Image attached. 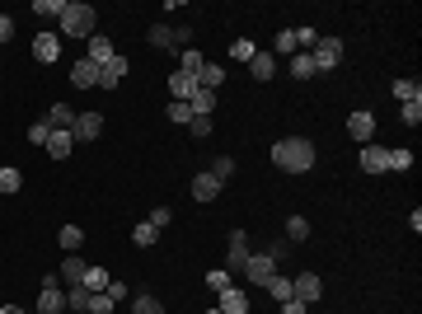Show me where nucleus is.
I'll return each mask as SVG.
<instances>
[{
  "mask_svg": "<svg viewBox=\"0 0 422 314\" xmlns=\"http://www.w3.org/2000/svg\"><path fill=\"white\" fill-rule=\"evenodd\" d=\"M188 117H192L188 104H169V122H188Z\"/></svg>",
  "mask_w": 422,
  "mask_h": 314,
  "instance_id": "8fccbe9b",
  "label": "nucleus"
},
{
  "mask_svg": "<svg viewBox=\"0 0 422 314\" xmlns=\"http://www.w3.org/2000/svg\"><path fill=\"white\" fill-rule=\"evenodd\" d=\"M286 239H310V220L291 216V220H286Z\"/></svg>",
  "mask_w": 422,
  "mask_h": 314,
  "instance_id": "a19ab883",
  "label": "nucleus"
},
{
  "mask_svg": "<svg viewBox=\"0 0 422 314\" xmlns=\"http://www.w3.org/2000/svg\"><path fill=\"white\" fill-rule=\"evenodd\" d=\"M108 282H113V272H104V267H90V272H85V291H108Z\"/></svg>",
  "mask_w": 422,
  "mask_h": 314,
  "instance_id": "c85d7f7f",
  "label": "nucleus"
},
{
  "mask_svg": "<svg viewBox=\"0 0 422 314\" xmlns=\"http://www.w3.org/2000/svg\"><path fill=\"white\" fill-rule=\"evenodd\" d=\"M188 108L202 113V117H211V108H216V94H211V90H197V94L188 99Z\"/></svg>",
  "mask_w": 422,
  "mask_h": 314,
  "instance_id": "7c9ffc66",
  "label": "nucleus"
},
{
  "mask_svg": "<svg viewBox=\"0 0 422 314\" xmlns=\"http://www.w3.org/2000/svg\"><path fill=\"white\" fill-rule=\"evenodd\" d=\"M150 48H178V33L169 29V24H150Z\"/></svg>",
  "mask_w": 422,
  "mask_h": 314,
  "instance_id": "5701e85b",
  "label": "nucleus"
},
{
  "mask_svg": "<svg viewBox=\"0 0 422 314\" xmlns=\"http://www.w3.org/2000/svg\"><path fill=\"white\" fill-rule=\"evenodd\" d=\"M361 169L366 173H385L390 169V150H385V145H361Z\"/></svg>",
  "mask_w": 422,
  "mask_h": 314,
  "instance_id": "9b49d317",
  "label": "nucleus"
},
{
  "mask_svg": "<svg viewBox=\"0 0 422 314\" xmlns=\"http://www.w3.org/2000/svg\"><path fill=\"white\" fill-rule=\"evenodd\" d=\"M291 291H296V300H305V305H314V300L324 296V282H319L314 272H300V277H291Z\"/></svg>",
  "mask_w": 422,
  "mask_h": 314,
  "instance_id": "1a4fd4ad",
  "label": "nucleus"
},
{
  "mask_svg": "<svg viewBox=\"0 0 422 314\" xmlns=\"http://www.w3.org/2000/svg\"><path fill=\"white\" fill-rule=\"evenodd\" d=\"M206 286L220 296V291H230V286H234V272H225V267H211V272H206Z\"/></svg>",
  "mask_w": 422,
  "mask_h": 314,
  "instance_id": "2f4dec72",
  "label": "nucleus"
},
{
  "mask_svg": "<svg viewBox=\"0 0 422 314\" xmlns=\"http://www.w3.org/2000/svg\"><path fill=\"white\" fill-rule=\"evenodd\" d=\"M390 169H413V150H404V145L390 150Z\"/></svg>",
  "mask_w": 422,
  "mask_h": 314,
  "instance_id": "a18cd8bd",
  "label": "nucleus"
},
{
  "mask_svg": "<svg viewBox=\"0 0 422 314\" xmlns=\"http://www.w3.org/2000/svg\"><path fill=\"white\" fill-rule=\"evenodd\" d=\"M132 314H164V305L155 296H132Z\"/></svg>",
  "mask_w": 422,
  "mask_h": 314,
  "instance_id": "4c0bfd02",
  "label": "nucleus"
},
{
  "mask_svg": "<svg viewBox=\"0 0 422 314\" xmlns=\"http://www.w3.org/2000/svg\"><path fill=\"white\" fill-rule=\"evenodd\" d=\"M220 85H225V71H220L216 62H202V71H197V90H211V94H216Z\"/></svg>",
  "mask_w": 422,
  "mask_h": 314,
  "instance_id": "a211bd4d",
  "label": "nucleus"
},
{
  "mask_svg": "<svg viewBox=\"0 0 422 314\" xmlns=\"http://www.w3.org/2000/svg\"><path fill=\"white\" fill-rule=\"evenodd\" d=\"M62 310H66L62 277H43V296H38V314H62Z\"/></svg>",
  "mask_w": 422,
  "mask_h": 314,
  "instance_id": "20e7f679",
  "label": "nucleus"
},
{
  "mask_svg": "<svg viewBox=\"0 0 422 314\" xmlns=\"http://www.w3.org/2000/svg\"><path fill=\"white\" fill-rule=\"evenodd\" d=\"M85 272H90V263H85L80 253H71V258L62 263V272H57V277H62L66 286H76V282H85Z\"/></svg>",
  "mask_w": 422,
  "mask_h": 314,
  "instance_id": "f3484780",
  "label": "nucleus"
},
{
  "mask_svg": "<svg viewBox=\"0 0 422 314\" xmlns=\"http://www.w3.org/2000/svg\"><path fill=\"white\" fill-rule=\"evenodd\" d=\"M85 305H90V291H85V282L66 286V310H85Z\"/></svg>",
  "mask_w": 422,
  "mask_h": 314,
  "instance_id": "e433bc0d",
  "label": "nucleus"
},
{
  "mask_svg": "<svg viewBox=\"0 0 422 314\" xmlns=\"http://www.w3.org/2000/svg\"><path fill=\"white\" fill-rule=\"evenodd\" d=\"M244 277L253 286H267L277 277V258H267V253H249V263H244Z\"/></svg>",
  "mask_w": 422,
  "mask_h": 314,
  "instance_id": "39448f33",
  "label": "nucleus"
},
{
  "mask_svg": "<svg viewBox=\"0 0 422 314\" xmlns=\"http://www.w3.org/2000/svg\"><path fill=\"white\" fill-rule=\"evenodd\" d=\"M127 71H132V66H127V57L118 52V57H113V62L104 66V71H99V90H113V85H118V80H122Z\"/></svg>",
  "mask_w": 422,
  "mask_h": 314,
  "instance_id": "ddd939ff",
  "label": "nucleus"
},
{
  "mask_svg": "<svg viewBox=\"0 0 422 314\" xmlns=\"http://www.w3.org/2000/svg\"><path fill=\"white\" fill-rule=\"evenodd\" d=\"M249 235L244 230H234L230 235V258H225V272H244V263H249Z\"/></svg>",
  "mask_w": 422,
  "mask_h": 314,
  "instance_id": "6e6552de",
  "label": "nucleus"
},
{
  "mask_svg": "<svg viewBox=\"0 0 422 314\" xmlns=\"http://www.w3.org/2000/svg\"><path fill=\"white\" fill-rule=\"evenodd\" d=\"M85 57H90L94 66H108L113 57H118V52H113V43H108V38H99V33H94V38H90V52H85Z\"/></svg>",
  "mask_w": 422,
  "mask_h": 314,
  "instance_id": "aec40b11",
  "label": "nucleus"
},
{
  "mask_svg": "<svg viewBox=\"0 0 422 314\" xmlns=\"http://www.w3.org/2000/svg\"><path fill=\"white\" fill-rule=\"evenodd\" d=\"M399 117H404V127H418L422 122V99H418V104H404V108H399Z\"/></svg>",
  "mask_w": 422,
  "mask_h": 314,
  "instance_id": "37998d69",
  "label": "nucleus"
},
{
  "mask_svg": "<svg viewBox=\"0 0 422 314\" xmlns=\"http://www.w3.org/2000/svg\"><path fill=\"white\" fill-rule=\"evenodd\" d=\"M272 164L281 173H310L314 169V141L305 136H286V141L272 145Z\"/></svg>",
  "mask_w": 422,
  "mask_h": 314,
  "instance_id": "f257e3e1",
  "label": "nucleus"
},
{
  "mask_svg": "<svg viewBox=\"0 0 422 314\" xmlns=\"http://www.w3.org/2000/svg\"><path fill=\"white\" fill-rule=\"evenodd\" d=\"M113 305H118V300H113L108 291H94L90 305H85V314H113Z\"/></svg>",
  "mask_w": 422,
  "mask_h": 314,
  "instance_id": "c9c22d12",
  "label": "nucleus"
},
{
  "mask_svg": "<svg viewBox=\"0 0 422 314\" xmlns=\"http://www.w3.org/2000/svg\"><path fill=\"white\" fill-rule=\"evenodd\" d=\"M230 57H234V62H244V66H249L253 57H258V48H253L249 38H239V43H234V48H230Z\"/></svg>",
  "mask_w": 422,
  "mask_h": 314,
  "instance_id": "ea45409f",
  "label": "nucleus"
},
{
  "mask_svg": "<svg viewBox=\"0 0 422 314\" xmlns=\"http://www.w3.org/2000/svg\"><path fill=\"white\" fill-rule=\"evenodd\" d=\"M47 122L57 127V131H71V127H76V108H71V104H52V108H47Z\"/></svg>",
  "mask_w": 422,
  "mask_h": 314,
  "instance_id": "412c9836",
  "label": "nucleus"
},
{
  "mask_svg": "<svg viewBox=\"0 0 422 314\" xmlns=\"http://www.w3.org/2000/svg\"><path fill=\"white\" fill-rule=\"evenodd\" d=\"M211 117H202V113H192V117H188V131H192V136H197V141H202V136H211Z\"/></svg>",
  "mask_w": 422,
  "mask_h": 314,
  "instance_id": "58836bf2",
  "label": "nucleus"
},
{
  "mask_svg": "<svg viewBox=\"0 0 422 314\" xmlns=\"http://www.w3.org/2000/svg\"><path fill=\"white\" fill-rule=\"evenodd\" d=\"M169 94H174V104H188V99L197 94V80L183 76V71H174V76H169Z\"/></svg>",
  "mask_w": 422,
  "mask_h": 314,
  "instance_id": "4468645a",
  "label": "nucleus"
},
{
  "mask_svg": "<svg viewBox=\"0 0 422 314\" xmlns=\"http://www.w3.org/2000/svg\"><path fill=\"white\" fill-rule=\"evenodd\" d=\"M99 71H104V66H94L90 57H80L76 71H71V85H80V90H99Z\"/></svg>",
  "mask_w": 422,
  "mask_h": 314,
  "instance_id": "f8f14e48",
  "label": "nucleus"
},
{
  "mask_svg": "<svg viewBox=\"0 0 422 314\" xmlns=\"http://www.w3.org/2000/svg\"><path fill=\"white\" fill-rule=\"evenodd\" d=\"M57 244H62L66 253H80V244H85V230H80V225H62V235H57Z\"/></svg>",
  "mask_w": 422,
  "mask_h": 314,
  "instance_id": "393cba45",
  "label": "nucleus"
},
{
  "mask_svg": "<svg viewBox=\"0 0 422 314\" xmlns=\"http://www.w3.org/2000/svg\"><path fill=\"white\" fill-rule=\"evenodd\" d=\"M99 131H104V113H76V127H71L76 141H99Z\"/></svg>",
  "mask_w": 422,
  "mask_h": 314,
  "instance_id": "0eeeda50",
  "label": "nucleus"
},
{
  "mask_svg": "<svg viewBox=\"0 0 422 314\" xmlns=\"http://www.w3.org/2000/svg\"><path fill=\"white\" fill-rule=\"evenodd\" d=\"M249 71H253V80H272L277 76V57H272V52H258L249 62Z\"/></svg>",
  "mask_w": 422,
  "mask_h": 314,
  "instance_id": "4be33fe9",
  "label": "nucleus"
},
{
  "mask_svg": "<svg viewBox=\"0 0 422 314\" xmlns=\"http://www.w3.org/2000/svg\"><path fill=\"white\" fill-rule=\"evenodd\" d=\"M108 296H113V300H127V296H132V291H127L122 282H108Z\"/></svg>",
  "mask_w": 422,
  "mask_h": 314,
  "instance_id": "864d4df0",
  "label": "nucleus"
},
{
  "mask_svg": "<svg viewBox=\"0 0 422 314\" xmlns=\"http://www.w3.org/2000/svg\"><path fill=\"white\" fill-rule=\"evenodd\" d=\"M47 136H52V122H47V117H38V122L29 127V141L33 145H47Z\"/></svg>",
  "mask_w": 422,
  "mask_h": 314,
  "instance_id": "79ce46f5",
  "label": "nucleus"
},
{
  "mask_svg": "<svg viewBox=\"0 0 422 314\" xmlns=\"http://www.w3.org/2000/svg\"><path fill=\"white\" fill-rule=\"evenodd\" d=\"M206 314H220V310H206Z\"/></svg>",
  "mask_w": 422,
  "mask_h": 314,
  "instance_id": "6e6d98bb",
  "label": "nucleus"
},
{
  "mask_svg": "<svg viewBox=\"0 0 422 314\" xmlns=\"http://www.w3.org/2000/svg\"><path fill=\"white\" fill-rule=\"evenodd\" d=\"M155 239H160V230H155V225H150V220H141L136 230H132V244H136V249H150Z\"/></svg>",
  "mask_w": 422,
  "mask_h": 314,
  "instance_id": "bb28decb",
  "label": "nucleus"
},
{
  "mask_svg": "<svg viewBox=\"0 0 422 314\" xmlns=\"http://www.w3.org/2000/svg\"><path fill=\"white\" fill-rule=\"evenodd\" d=\"M263 291H267L272 300H277V305H281V300H291V296H296V291H291V277H272V282H267Z\"/></svg>",
  "mask_w": 422,
  "mask_h": 314,
  "instance_id": "473e14b6",
  "label": "nucleus"
},
{
  "mask_svg": "<svg viewBox=\"0 0 422 314\" xmlns=\"http://www.w3.org/2000/svg\"><path fill=\"white\" fill-rule=\"evenodd\" d=\"M71 145H76V136H71V131H57V127H52V136H47V145H43V150H47L52 159H66V155H71Z\"/></svg>",
  "mask_w": 422,
  "mask_h": 314,
  "instance_id": "dca6fc26",
  "label": "nucleus"
},
{
  "mask_svg": "<svg viewBox=\"0 0 422 314\" xmlns=\"http://www.w3.org/2000/svg\"><path fill=\"white\" fill-rule=\"evenodd\" d=\"M178 71H183V76H192V80H197V71H202V52L183 48V52H178Z\"/></svg>",
  "mask_w": 422,
  "mask_h": 314,
  "instance_id": "c756f323",
  "label": "nucleus"
},
{
  "mask_svg": "<svg viewBox=\"0 0 422 314\" xmlns=\"http://www.w3.org/2000/svg\"><path fill=\"white\" fill-rule=\"evenodd\" d=\"M33 57H38L43 66H52L57 57H62V38H57V33H38V38H33Z\"/></svg>",
  "mask_w": 422,
  "mask_h": 314,
  "instance_id": "9d476101",
  "label": "nucleus"
},
{
  "mask_svg": "<svg viewBox=\"0 0 422 314\" xmlns=\"http://www.w3.org/2000/svg\"><path fill=\"white\" fill-rule=\"evenodd\" d=\"M192 197H197V202H216V197H220V183L211 178V173H197V178H192Z\"/></svg>",
  "mask_w": 422,
  "mask_h": 314,
  "instance_id": "6ab92c4d",
  "label": "nucleus"
},
{
  "mask_svg": "<svg viewBox=\"0 0 422 314\" xmlns=\"http://www.w3.org/2000/svg\"><path fill=\"white\" fill-rule=\"evenodd\" d=\"M206 173H211V178H216L220 188H225V183H230V178H234V159H230V155H220V159H211V169H206Z\"/></svg>",
  "mask_w": 422,
  "mask_h": 314,
  "instance_id": "a878e982",
  "label": "nucleus"
},
{
  "mask_svg": "<svg viewBox=\"0 0 422 314\" xmlns=\"http://www.w3.org/2000/svg\"><path fill=\"white\" fill-rule=\"evenodd\" d=\"M169 220H174V211H169V206H155V211H150V225H155V230H164Z\"/></svg>",
  "mask_w": 422,
  "mask_h": 314,
  "instance_id": "de8ad7c7",
  "label": "nucleus"
},
{
  "mask_svg": "<svg viewBox=\"0 0 422 314\" xmlns=\"http://www.w3.org/2000/svg\"><path fill=\"white\" fill-rule=\"evenodd\" d=\"M286 253H291V239H277V244H272V249H267V258H277V263H281V258H286Z\"/></svg>",
  "mask_w": 422,
  "mask_h": 314,
  "instance_id": "3c124183",
  "label": "nucleus"
},
{
  "mask_svg": "<svg viewBox=\"0 0 422 314\" xmlns=\"http://www.w3.org/2000/svg\"><path fill=\"white\" fill-rule=\"evenodd\" d=\"M10 38H15V19H10V15H0V48H5Z\"/></svg>",
  "mask_w": 422,
  "mask_h": 314,
  "instance_id": "09e8293b",
  "label": "nucleus"
},
{
  "mask_svg": "<svg viewBox=\"0 0 422 314\" xmlns=\"http://www.w3.org/2000/svg\"><path fill=\"white\" fill-rule=\"evenodd\" d=\"M314 43H319V33L310 29V24H305V29H296V48L305 52V48H314Z\"/></svg>",
  "mask_w": 422,
  "mask_h": 314,
  "instance_id": "49530a36",
  "label": "nucleus"
},
{
  "mask_svg": "<svg viewBox=\"0 0 422 314\" xmlns=\"http://www.w3.org/2000/svg\"><path fill=\"white\" fill-rule=\"evenodd\" d=\"M66 10V0H33V15L38 19H62Z\"/></svg>",
  "mask_w": 422,
  "mask_h": 314,
  "instance_id": "f704fd0d",
  "label": "nucleus"
},
{
  "mask_svg": "<svg viewBox=\"0 0 422 314\" xmlns=\"http://www.w3.org/2000/svg\"><path fill=\"white\" fill-rule=\"evenodd\" d=\"M220 314H249V296L239 291V286H230V291H220Z\"/></svg>",
  "mask_w": 422,
  "mask_h": 314,
  "instance_id": "2eb2a0df",
  "label": "nucleus"
},
{
  "mask_svg": "<svg viewBox=\"0 0 422 314\" xmlns=\"http://www.w3.org/2000/svg\"><path fill=\"white\" fill-rule=\"evenodd\" d=\"M0 314H24V310H19V305H0Z\"/></svg>",
  "mask_w": 422,
  "mask_h": 314,
  "instance_id": "5fc2aeb1",
  "label": "nucleus"
},
{
  "mask_svg": "<svg viewBox=\"0 0 422 314\" xmlns=\"http://www.w3.org/2000/svg\"><path fill=\"white\" fill-rule=\"evenodd\" d=\"M281 314H305V300H296V296L281 300Z\"/></svg>",
  "mask_w": 422,
  "mask_h": 314,
  "instance_id": "603ef678",
  "label": "nucleus"
},
{
  "mask_svg": "<svg viewBox=\"0 0 422 314\" xmlns=\"http://www.w3.org/2000/svg\"><path fill=\"white\" fill-rule=\"evenodd\" d=\"M310 62H314V71H333V66L343 62V43L338 38H319L310 48Z\"/></svg>",
  "mask_w": 422,
  "mask_h": 314,
  "instance_id": "7ed1b4c3",
  "label": "nucleus"
},
{
  "mask_svg": "<svg viewBox=\"0 0 422 314\" xmlns=\"http://www.w3.org/2000/svg\"><path fill=\"white\" fill-rule=\"evenodd\" d=\"M19 188H24V173L15 164H0V192H19Z\"/></svg>",
  "mask_w": 422,
  "mask_h": 314,
  "instance_id": "cd10ccee",
  "label": "nucleus"
},
{
  "mask_svg": "<svg viewBox=\"0 0 422 314\" xmlns=\"http://www.w3.org/2000/svg\"><path fill=\"white\" fill-rule=\"evenodd\" d=\"M347 131H352V141H357V145H371V136H375V113L357 108L352 117H347Z\"/></svg>",
  "mask_w": 422,
  "mask_h": 314,
  "instance_id": "423d86ee",
  "label": "nucleus"
},
{
  "mask_svg": "<svg viewBox=\"0 0 422 314\" xmlns=\"http://www.w3.org/2000/svg\"><path fill=\"white\" fill-rule=\"evenodd\" d=\"M94 24H99V15H94V5H85V0H66L62 19H57L62 38H94Z\"/></svg>",
  "mask_w": 422,
  "mask_h": 314,
  "instance_id": "f03ea898",
  "label": "nucleus"
},
{
  "mask_svg": "<svg viewBox=\"0 0 422 314\" xmlns=\"http://www.w3.org/2000/svg\"><path fill=\"white\" fill-rule=\"evenodd\" d=\"M291 76H296V80L319 76V71H314V62H310V52H296V57H291Z\"/></svg>",
  "mask_w": 422,
  "mask_h": 314,
  "instance_id": "72a5a7b5",
  "label": "nucleus"
},
{
  "mask_svg": "<svg viewBox=\"0 0 422 314\" xmlns=\"http://www.w3.org/2000/svg\"><path fill=\"white\" fill-rule=\"evenodd\" d=\"M390 90H394V99H399V104H418V99H422V85H418V80H394Z\"/></svg>",
  "mask_w": 422,
  "mask_h": 314,
  "instance_id": "b1692460",
  "label": "nucleus"
},
{
  "mask_svg": "<svg viewBox=\"0 0 422 314\" xmlns=\"http://www.w3.org/2000/svg\"><path fill=\"white\" fill-rule=\"evenodd\" d=\"M277 52H291V57L300 52V48H296V29H281V33H277Z\"/></svg>",
  "mask_w": 422,
  "mask_h": 314,
  "instance_id": "c03bdc74",
  "label": "nucleus"
}]
</instances>
